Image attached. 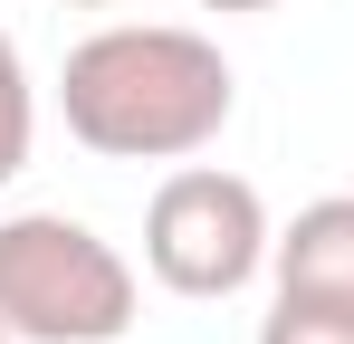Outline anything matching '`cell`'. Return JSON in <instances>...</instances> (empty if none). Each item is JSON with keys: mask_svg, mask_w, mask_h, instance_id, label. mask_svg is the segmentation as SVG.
<instances>
[{"mask_svg": "<svg viewBox=\"0 0 354 344\" xmlns=\"http://www.w3.org/2000/svg\"><path fill=\"white\" fill-rule=\"evenodd\" d=\"M144 306L134 258L67 211L0 220V325L19 344H115Z\"/></svg>", "mask_w": 354, "mask_h": 344, "instance_id": "cell-2", "label": "cell"}, {"mask_svg": "<svg viewBox=\"0 0 354 344\" xmlns=\"http://www.w3.org/2000/svg\"><path fill=\"white\" fill-rule=\"evenodd\" d=\"M29 144H39V86H29V57L0 29V191L29 172Z\"/></svg>", "mask_w": 354, "mask_h": 344, "instance_id": "cell-5", "label": "cell"}, {"mask_svg": "<svg viewBox=\"0 0 354 344\" xmlns=\"http://www.w3.org/2000/svg\"><path fill=\"white\" fill-rule=\"evenodd\" d=\"M192 10H221L230 19V10H288V0H192Z\"/></svg>", "mask_w": 354, "mask_h": 344, "instance_id": "cell-7", "label": "cell"}, {"mask_svg": "<svg viewBox=\"0 0 354 344\" xmlns=\"http://www.w3.org/2000/svg\"><path fill=\"white\" fill-rule=\"evenodd\" d=\"M268 249H278V229H268V201H259L249 172L173 163L144 201V268H153V287H173L192 306L239 296L268 268Z\"/></svg>", "mask_w": 354, "mask_h": 344, "instance_id": "cell-3", "label": "cell"}, {"mask_svg": "<svg viewBox=\"0 0 354 344\" xmlns=\"http://www.w3.org/2000/svg\"><path fill=\"white\" fill-rule=\"evenodd\" d=\"M58 10H115V0H58Z\"/></svg>", "mask_w": 354, "mask_h": 344, "instance_id": "cell-8", "label": "cell"}, {"mask_svg": "<svg viewBox=\"0 0 354 344\" xmlns=\"http://www.w3.org/2000/svg\"><path fill=\"white\" fill-rule=\"evenodd\" d=\"M268 278H278V296H345L354 306V191H326L278 229Z\"/></svg>", "mask_w": 354, "mask_h": 344, "instance_id": "cell-4", "label": "cell"}, {"mask_svg": "<svg viewBox=\"0 0 354 344\" xmlns=\"http://www.w3.org/2000/svg\"><path fill=\"white\" fill-rule=\"evenodd\" d=\"M0 344H19V335H10V325H0Z\"/></svg>", "mask_w": 354, "mask_h": 344, "instance_id": "cell-9", "label": "cell"}, {"mask_svg": "<svg viewBox=\"0 0 354 344\" xmlns=\"http://www.w3.org/2000/svg\"><path fill=\"white\" fill-rule=\"evenodd\" d=\"M58 115L106 163H192L230 134L239 77L221 39H201L182 19H106L67 48Z\"/></svg>", "mask_w": 354, "mask_h": 344, "instance_id": "cell-1", "label": "cell"}, {"mask_svg": "<svg viewBox=\"0 0 354 344\" xmlns=\"http://www.w3.org/2000/svg\"><path fill=\"white\" fill-rule=\"evenodd\" d=\"M259 344H354V306L345 296H278L259 316Z\"/></svg>", "mask_w": 354, "mask_h": 344, "instance_id": "cell-6", "label": "cell"}]
</instances>
